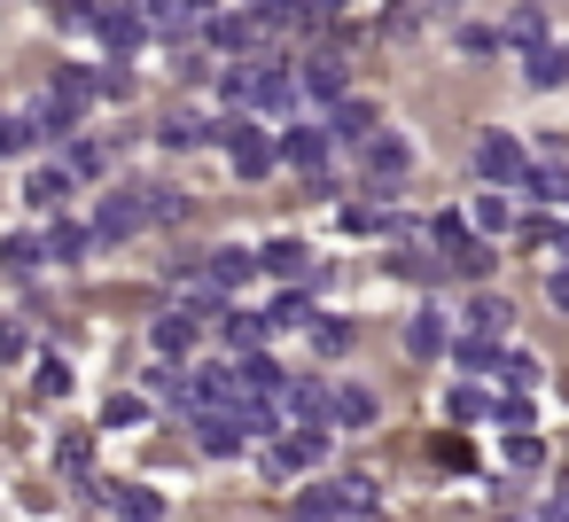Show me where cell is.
Masks as SVG:
<instances>
[{
  "label": "cell",
  "instance_id": "obj_2",
  "mask_svg": "<svg viewBox=\"0 0 569 522\" xmlns=\"http://www.w3.org/2000/svg\"><path fill=\"white\" fill-rule=\"evenodd\" d=\"M328 421H297V429H281L273 444H266V475H305V468H320L328 460Z\"/></svg>",
  "mask_w": 569,
  "mask_h": 522
},
{
  "label": "cell",
  "instance_id": "obj_29",
  "mask_svg": "<svg viewBox=\"0 0 569 522\" xmlns=\"http://www.w3.org/2000/svg\"><path fill=\"white\" fill-rule=\"evenodd\" d=\"M468 335H491V343H499V335H507V297H476V304H468Z\"/></svg>",
  "mask_w": 569,
  "mask_h": 522
},
{
  "label": "cell",
  "instance_id": "obj_1",
  "mask_svg": "<svg viewBox=\"0 0 569 522\" xmlns=\"http://www.w3.org/2000/svg\"><path fill=\"white\" fill-rule=\"evenodd\" d=\"M219 87H227V102H234V110H250V118H281V110H297V102H305L297 63H242V71H227Z\"/></svg>",
  "mask_w": 569,
  "mask_h": 522
},
{
  "label": "cell",
  "instance_id": "obj_27",
  "mask_svg": "<svg viewBox=\"0 0 569 522\" xmlns=\"http://www.w3.org/2000/svg\"><path fill=\"white\" fill-rule=\"evenodd\" d=\"M406 351H413V359H437V351H445V312H413Z\"/></svg>",
  "mask_w": 569,
  "mask_h": 522
},
{
  "label": "cell",
  "instance_id": "obj_49",
  "mask_svg": "<svg viewBox=\"0 0 569 522\" xmlns=\"http://www.w3.org/2000/svg\"><path fill=\"white\" fill-rule=\"evenodd\" d=\"M437 9H452V0H437Z\"/></svg>",
  "mask_w": 569,
  "mask_h": 522
},
{
  "label": "cell",
  "instance_id": "obj_35",
  "mask_svg": "<svg viewBox=\"0 0 569 522\" xmlns=\"http://www.w3.org/2000/svg\"><path fill=\"white\" fill-rule=\"evenodd\" d=\"M499 382H507L515 398H522V390H538V359H530V351H507V359H499Z\"/></svg>",
  "mask_w": 569,
  "mask_h": 522
},
{
  "label": "cell",
  "instance_id": "obj_50",
  "mask_svg": "<svg viewBox=\"0 0 569 522\" xmlns=\"http://www.w3.org/2000/svg\"><path fill=\"white\" fill-rule=\"evenodd\" d=\"M48 9H56V0H48Z\"/></svg>",
  "mask_w": 569,
  "mask_h": 522
},
{
  "label": "cell",
  "instance_id": "obj_13",
  "mask_svg": "<svg viewBox=\"0 0 569 522\" xmlns=\"http://www.w3.org/2000/svg\"><path fill=\"white\" fill-rule=\"evenodd\" d=\"M24 203H32V211H63V203H71V164L32 172V180H24Z\"/></svg>",
  "mask_w": 569,
  "mask_h": 522
},
{
  "label": "cell",
  "instance_id": "obj_6",
  "mask_svg": "<svg viewBox=\"0 0 569 522\" xmlns=\"http://www.w3.org/2000/svg\"><path fill=\"white\" fill-rule=\"evenodd\" d=\"M429 234H437V250H445V265H452V273H468V281H476V273L491 265V250L476 242V227H468L460 211H437V219H429Z\"/></svg>",
  "mask_w": 569,
  "mask_h": 522
},
{
  "label": "cell",
  "instance_id": "obj_7",
  "mask_svg": "<svg viewBox=\"0 0 569 522\" xmlns=\"http://www.w3.org/2000/svg\"><path fill=\"white\" fill-rule=\"evenodd\" d=\"M359 164H367V188H398L406 172H413V149H406V133H367L359 141Z\"/></svg>",
  "mask_w": 569,
  "mask_h": 522
},
{
  "label": "cell",
  "instance_id": "obj_15",
  "mask_svg": "<svg viewBox=\"0 0 569 522\" xmlns=\"http://www.w3.org/2000/svg\"><path fill=\"white\" fill-rule=\"evenodd\" d=\"M289 382H297V374H281L266 351H242V398H281Z\"/></svg>",
  "mask_w": 569,
  "mask_h": 522
},
{
  "label": "cell",
  "instance_id": "obj_30",
  "mask_svg": "<svg viewBox=\"0 0 569 522\" xmlns=\"http://www.w3.org/2000/svg\"><path fill=\"white\" fill-rule=\"evenodd\" d=\"M538 203H569V172H561V157L553 164H530V180H522Z\"/></svg>",
  "mask_w": 569,
  "mask_h": 522
},
{
  "label": "cell",
  "instance_id": "obj_40",
  "mask_svg": "<svg viewBox=\"0 0 569 522\" xmlns=\"http://www.w3.org/2000/svg\"><path fill=\"white\" fill-rule=\"evenodd\" d=\"M507 460H515V468H538V460H546V444H538L530 429H515V436H507Z\"/></svg>",
  "mask_w": 569,
  "mask_h": 522
},
{
  "label": "cell",
  "instance_id": "obj_20",
  "mask_svg": "<svg viewBox=\"0 0 569 522\" xmlns=\"http://www.w3.org/2000/svg\"><path fill=\"white\" fill-rule=\"evenodd\" d=\"M126 9H133L149 32H172V40H180V24H188V0H126Z\"/></svg>",
  "mask_w": 569,
  "mask_h": 522
},
{
  "label": "cell",
  "instance_id": "obj_16",
  "mask_svg": "<svg viewBox=\"0 0 569 522\" xmlns=\"http://www.w3.org/2000/svg\"><path fill=\"white\" fill-rule=\"evenodd\" d=\"M328 421H336V429H367V421H375V390L343 382V390L328 398Z\"/></svg>",
  "mask_w": 569,
  "mask_h": 522
},
{
  "label": "cell",
  "instance_id": "obj_17",
  "mask_svg": "<svg viewBox=\"0 0 569 522\" xmlns=\"http://www.w3.org/2000/svg\"><path fill=\"white\" fill-rule=\"evenodd\" d=\"M328 133H336V141H367V133H382V118H375L367 102H351V94H343V102H336V118H328Z\"/></svg>",
  "mask_w": 569,
  "mask_h": 522
},
{
  "label": "cell",
  "instance_id": "obj_19",
  "mask_svg": "<svg viewBox=\"0 0 569 522\" xmlns=\"http://www.w3.org/2000/svg\"><path fill=\"white\" fill-rule=\"evenodd\" d=\"M110 506H118L126 522H164V499H157L149 483H118V491H110Z\"/></svg>",
  "mask_w": 569,
  "mask_h": 522
},
{
  "label": "cell",
  "instance_id": "obj_33",
  "mask_svg": "<svg viewBox=\"0 0 569 522\" xmlns=\"http://www.w3.org/2000/svg\"><path fill=\"white\" fill-rule=\"evenodd\" d=\"M32 141H48V133H40V118H0V157H24Z\"/></svg>",
  "mask_w": 569,
  "mask_h": 522
},
{
  "label": "cell",
  "instance_id": "obj_26",
  "mask_svg": "<svg viewBox=\"0 0 569 522\" xmlns=\"http://www.w3.org/2000/svg\"><path fill=\"white\" fill-rule=\"evenodd\" d=\"M219 328H227V343H234V351H258V343L273 335V320H266V312H227Z\"/></svg>",
  "mask_w": 569,
  "mask_h": 522
},
{
  "label": "cell",
  "instance_id": "obj_28",
  "mask_svg": "<svg viewBox=\"0 0 569 522\" xmlns=\"http://www.w3.org/2000/svg\"><path fill=\"white\" fill-rule=\"evenodd\" d=\"M258 258H266V273H273V281H297V273L312 265V258H305V242H266Z\"/></svg>",
  "mask_w": 569,
  "mask_h": 522
},
{
  "label": "cell",
  "instance_id": "obj_43",
  "mask_svg": "<svg viewBox=\"0 0 569 522\" xmlns=\"http://www.w3.org/2000/svg\"><path fill=\"white\" fill-rule=\"evenodd\" d=\"M476 413H491V398L483 390H452V421H476Z\"/></svg>",
  "mask_w": 569,
  "mask_h": 522
},
{
  "label": "cell",
  "instance_id": "obj_37",
  "mask_svg": "<svg viewBox=\"0 0 569 522\" xmlns=\"http://www.w3.org/2000/svg\"><path fill=\"white\" fill-rule=\"evenodd\" d=\"M266 320H273V328H312V304H305V297L289 289V297H281V304H273Z\"/></svg>",
  "mask_w": 569,
  "mask_h": 522
},
{
  "label": "cell",
  "instance_id": "obj_22",
  "mask_svg": "<svg viewBox=\"0 0 569 522\" xmlns=\"http://www.w3.org/2000/svg\"><path fill=\"white\" fill-rule=\"evenodd\" d=\"M87 242H94V227H71V219H56V227H48V258H56V265H79V258H87Z\"/></svg>",
  "mask_w": 569,
  "mask_h": 522
},
{
  "label": "cell",
  "instance_id": "obj_44",
  "mask_svg": "<svg viewBox=\"0 0 569 522\" xmlns=\"http://www.w3.org/2000/svg\"><path fill=\"white\" fill-rule=\"evenodd\" d=\"M102 421H110V429H126V421H141V398H126V390H118V398L102 405Z\"/></svg>",
  "mask_w": 569,
  "mask_h": 522
},
{
  "label": "cell",
  "instance_id": "obj_39",
  "mask_svg": "<svg viewBox=\"0 0 569 522\" xmlns=\"http://www.w3.org/2000/svg\"><path fill=\"white\" fill-rule=\"evenodd\" d=\"M56 460H63V475H87V468H94V444H87V436H63Z\"/></svg>",
  "mask_w": 569,
  "mask_h": 522
},
{
  "label": "cell",
  "instance_id": "obj_34",
  "mask_svg": "<svg viewBox=\"0 0 569 522\" xmlns=\"http://www.w3.org/2000/svg\"><path fill=\"white\" fill-rule=\"evenodd\" d=\"M507 227H515L507 195H491V188H483V195H476V234H507Z\"/></svg>",
  "mask_w": 569,
  "mask_h": 522
},
{
  "label": "cell",
  "instance_id": "obj_42",
  "mask_svg": "<svg viewBox=\"0 0 569 522\" xmlns=\"http://www.w3.org/2000/svg\"><path fill=\"white\" fill-rule=\"evenodd\" d=\"M312 343H320V351H343L351 328H343V320H312Z\"/></svg>",
  "mask_w": 569,
  "mask_h": 522
},
{
  "label": "cell",
  "instance_id": "obj_32",
  "mask_svg": "<svg viewBox=\"0 0 569 522\" xmlns=\"http://www.w3.org/2000/svg\"><path fill=\"white\" fill-rule=\"evenodd\" d=\"M40 133H48V141H71V133H79V110H71L63 94H48V102H40Z\"/></svg>",
  "mask_w": 569,
  "mask_h": 522
},
{
  "label": "cell",
  "instance_id": "obj_8",
  "mask_svg": "<svg viewBox=\"0 0 569 522\" xmlns=\"http://www.w3.org/2000/svg\"><path fill=\"white\" fill-rule=\"evenodd\" d=\"M328 149H336V133H328V126H289L281 164H289V172H305V180L320 188V180H328Z\"/></svg>",
  "mask_w": 569,
  "mask_h": 522
},
{
  "label": "cell",
  "instance_id": "obj_38",
  "mask_svg": "<svg viewBox=\"0 0 569 522\" xmlns=\"http://www.w3.org/2000/svg\"><path fill=\"white\" fill-rule=\"evenodd\" d=\"M32 390H40V398H63V390H71V367H63V359H40Z\"/></svg>",
  "mask_w": 569,
  "mask_h": 522
},
{
  "label": "cell",
  "instance_id": "obj_14",
  "mask_svg": "<svg viewBox=\"0 0 569 522\" xmlns=\"http://www.w3.org/2000/svg\"><path fill=\"white\" fill-rule=\"evenodd\" d=\"M196 328H203L196 312H164V320L149 328V343H157L164 359H188V351H196Z\"/></svg>",
  "mask_w": 569,
  "mask_h": 522
},
{
  "label": "cell",
  "instance_id": "obj_41",
  "mask_svg": "<svg viewBox=\"0 0 569 522\" xmlns=\"http://www.w3.org/2000/svg\"><path fill=\"white\" fill-rule=\"evenodd\" d=\"M297 17H320V0H266V24H297Z\"/></svg>",
  "mask_w": 569,
  "mask_h": 522
},
{
  "label": "cell",
  "instance_id": "obj_46",
  "mask_svg": "<svg viewBox=\"0 0 569 522\" xmlns=\"http://www.w3.org/2000/svg\"><path fill=\"white\" fill-rule=\"evenodd\" d=\"M17 351H24V328H17V320H0V359H17Z\"/></svg>",
  "mask_w": 569,
  "mask_h": 522
},
{
  "label": "cell",
  "instance_id": "obj_11",
  "mask_svg": "<svg viewBox=\"0 0 569 522\" xmlns=\"http://www.w3.org/2000/svg\"><path fill=\"white\" fill-rule=\"evenodd\" d=\"M141 40H149V24L126 9V0H118V9H102V48L126 63V56H141Z\"/></svg>",
  "mask_w": 569,
  "mask_h": 522
},
{
  "label": "cell",
  "instance_id": "obj_31",
  "mask_svg": "<svg viewBox=\"0 0 569 522\" xmlns=\"http://www.w3.org/2000/svg\"><path fill=\"white\" fill-rule=\"evenodd\" d=\"M507 40H515V48H546V17H538V0H522V9L507 17Z\"/></svg>",
  "mask_w": 569,
  "mask_h": 522
},
{
  "label": "cell",
  "instance_id": "obj_45",
  "mask_svg": "<svg viewBox=\"0 0 569 522\" xmlns=\"http://www.w3.org/2000/svg\"><path fill=\"white\" fill-rule=\"evenodd\" d=\"M546 297H553V312H569V265H553V273H546Z\"/></svg>",
  "mask_w": 569,
  "mask_h": 522
},
{
  "label": "cell",
  "instance_id": "obj_24",
  "mask_svg": "<svg viewBox=\"0 0 569 522\" xmlns=\"http://www.w3.org/2000/svg\"><path fill=\"white\" fill-rule=\"evenodd\" d=\"M203 32H211V48H258L266 24H250V17H203Z\"/></svg>",
  "mask_w": 569,
  "mask_h": 522
},
{
  "label": "cell",
  "instance_id": "obj_10",
  "mask_svg": "<svg viewBox=\"0 0 569 522\" xmlns=\"http://www.w3.org/2000/svg\"><path fill=\"white\" fill-rule=\"evenodd\" d=\"M258 429H250V413H196V444L203 452H242Z\"/></svg>",
  "mask_w": 569,
  "mask_h": 522
},
{
  "label": "cell",
  "instance_id": "obj_3",
  "mask_svg": "<svg viewBox=\"0 0 569 522\" xmlns=\"http://www.w3.org/2000/svg\"><path fill=\"white\" fill-rule=\"evenodd\" d=\"M219 141H227V164H234L242 180H266V172H273V157H281V149L266 141V126H258L250 110H234V118L219 126Z\"/></svg>",
  "mask_w": 569,
  "mask_h": 522
},
{
  "label": "cell",
  "instance_id": "obj_12",
  "mask_svg": "<svg viewBox=\"0 0 569 522\" xmlns=\"http://www.w3.org/2000/svg\"><path fill=\"white\" fill-rule=\"evenodd\" d=\"M56 94H63L71 110H87L94 94H110V71H87V63H63V71H56Z\"/></svg>",
  "mask_w": 569,
  "mask_h": 522
},
{
  "label": "cell",
  "instance_id": "obj_21",
  "mask_svg": "<svg viewBox=\"0 0 569 522\" xmlns=\"http://www.w3.org/2000/svg\"><path fill=\"white\" fill-rule=\"evenodd\" d=\"M157 133H164V149H203V141H211V133H219V126H203V118H196V110H172V118H164V126H157Z\"/></svg>",
  "mask_w": 569,
  "mask_h": 522
},
{
  "label": "cell",
  "instance_id": "obj_18",
  "mask_svg": "<svg viewBox=\"0 0 569 522\" xmlns=\"http://www.w3.org/2000/svg\"><path fill=\"white\" fill-rule=\"evenodd\" d=\"M250 273H266V258H250V250H211V289H242Z\"/></svg>",
  "mask_w": 569,
  "mask_h": 522
},
{
  "label": "cell",
  "instance_id": "obj_48",
  "mask_svg": "<svg viewBox=\"0 0 569 522\" xmlns=\"http://www.w3.org/2000/svg\"><path fill=\"white\" fill-rule=\"evenodd\" d=\"M188 17H219V0H188Z\"/></svg>",
  "mask_w": 569,
  "mask_h": 522
},
{
  "label": "cell",
  "instance_id": "obj_9",
  "mask_svg": "<svg viewBox=\"0 0 569 522\" xmlns=\"http://www.w3.org/2000/svg\"><path fill=\"white\" fill-rule=\"evenodd\" d=\"M297 79H305V94H312V102H343V94H351V71H343V56H336V48L305 56V63H297Z\"/></svg>",
  "mask_w": 569,
  "mask_h": 522
},
{
  "label": "cell",
  "instance_id": "obj_23",
  "mask_svg": "<svg viewBox=\"0 0 569 522\" xmlns=\"http://www.w3.org/2000/svg\"><path fill=\"white\" fill-rule=\"evenodd\" d=\"M48 258V234H0V265H9V273H32Z\"/></svg>",
  "mask_w": 569,
  "mask_h": 522
},
{
  "label": "cell",
  "instance_id": "obj_36",
  "mask_svg": "<svg viewBox=\"0 0 569 522\" xmlns=\"http://www.w3.org/2000/svg\"><path fill=\"white\" fill-rule=\"evenodd\" d=\"M56 24L63 32H102V9L94 0H56Z\"/></svg>",
  "mask_w": 569,
  "mask_h": 522
},
{
  "label": "cell",
  "instance_id": "obj_4",
  "mask_svg": "<svg viewBox=\"0 0 569 522\" xmlns=\"http://www.w3.org/2000/svg\"><path fill=\"white\" fill-rule=\"evenodd\" d=\"M141 227H157L149 188H110V195H102V211H94V242H133Z\"/></svg>",
  "mask_w": 569,
  "mask_h": 522
},
{
  "label": "cell",
  "instance_id": "obj_47",
  "mask_svg": "<svg viewBox=\"0 0 569 522\" xmlns=\"http://www.w3.org/2000/svg\"><path fill=\"white\" fill-rule=\"evenodd\" d=\"M546 522H569V491H561V499H546Z\"/></svg>",
  "mask_w": 569,
  "mask_h": 522
},
{
  "label": "cell",
  "instance_id": "obj_25",
  "mask_svg": "<svg viewBox=\"0 0 569 522\" xmlns=\"http://www.w3.org/2000/svg\"><path fill=\"white\" fill-rule=\"evenodd\" d=\"M522 79H530V87H561V79H569V56H561V48H530V56H522Z\"/></svg>",
  "mask_w": 569,
  "mask_h": 522
},
{
  "label": "cell",
  "instance_id": "obj_5",
  "mask_svg": "<svg viewBox=\"0 0 569 522\" xmlns=\"http://www.w3.org/2000/svg\"><path fill=\"white\" fill-rule=\"evenodd\" d=\"M476 180H483V188H522V180H530L522 141H515V133H483V141H476Z\"/></svg>",
  "mask_w": 569,
  "mask_h": 522
}]
</instances>
